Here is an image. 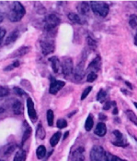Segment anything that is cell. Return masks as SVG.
Returning a JSON list of instances; mask_svg holds the SVG:
<instances>
[{
	"mask_svg": "<svg viewBox=\"0 0 137 161\" xmlns=\"http://www.w3.org/2000/svg\"><path fill=\"white\" fill-rule=\"evenodd\" d=\"M113 135L115 136V139H116V140L112 141V144L113 145H116V146H122V147H126L128 145V143L124 140L123 135H122L121 131L115 130L113 131Z\"/></svg>",
	"mask_w": 137,
	"mask_h": 161,
	"instance_id": "9",
	"label": "cell"
},
{
	"mask_svg": "<svg viewBox=\"0 0 137 161\" xmlns=\"http://www.w3.org/2000/svg\"><path fill=\"white\" fill-rule=\"evenodd\" d=\"M65 85V82L63 80H55L53 77H51V84H50V89L49 92L52 95H56L62 88Z\"/></svg>",
	"mask_w": 137,
	"mask_h": 161,
	"instance_id": "7",
	"label": "cell"
},
{
	"mask_svg": "<svg viewBox=\"0 0 137 161\" xmlns=\"http://www.w3.org/2000/svg\"><path fill=\"white\" fill-rule=\"evenodd\" d=\"M87 41H88L89 46H90V47H96L97 46V42L95 40H93L91 37H88L87 38Z\"/></svg>",
	"mask_w": 137,
	"mask_h": 161,
	"instance_id": "39",
	"label": "cell"
},
{
	"mask_svg": "<svg viewBox=\"0 0 137 161\" xmlns=\"http://www.w3.org/2000/svg\"><path fill=\"white\" fill-rule=\"evenodd\" d=\"M72 161H84L85 160V149L83 147H78L76 149L71 156Z\"/></svg>",
	"mask_w": 137,
	"mask_h": 161,
	"instance_id": "11",
	"label": "cell"
},
{
	"mask_svg": "<svg viewBox=\"0 0 137 161\" xmlns=\"http://www.w3.org/2000/svg\"><path fill=\"white\" fill-rule=\"evenodd\" d=\"M68 19L72 21V22H74V23H78V24H80L82 21H81V19H80V17L78 16L77 14L76 13H74V12H70L68 15Z\"/></svg>",
	"mask_w": 137,
	"mask_h": 161,
	"instance_id": "26",
	"label": "cell"
},
{
	"mask_svg": "<svg viewBox=\"0 0 137 161\" xmlns=\"http://www.w3.org/2000/svg\"><path fill=\"white\" fill-rule=\"evenodd\" d=\"M24 126H25V130L22 136V141H21V145H23L25 144V142L30 138L31 134V128L30 127V125L27 123V121H24Z\"/></svg>",
	"mask_w": 137,
	"mask_h": 161,
	"instance_id": "18",
	"label": "cell"
},
{
	"mask_svg": "<svg viewBox=\"0 0 137 161\" xmlns=\"http://www.w3.org/2000/svg\"><path fill=\"white\" fill-rule=\"evenodd\" d=\"M13 90H14L16 95L18 96V97H23V96H25V92H24L21 88H19V87H14Z\"/></svg>",
	"mask_w": 137,
	"mask_h": 161,
	"instance_id": "36",
	"label": "cell"
},
{
	"mask_svg": "<svg viewBox=\"0 0 137 161\" xmlns=\"http://www.w3.org/2000/svg\"><path fill=\"white\" fill-rule=\"evenodd\" d=\"M134 43H135V45L137 46V33L135 34V37H134Z\"/></svg>",
	"mask_w": 137,
	"mask_h": 161,
	"instance_id": "45",
	"label": "cell"
},
{
	"mask_svg": "<svg viewBox=\"0 0 137 161\" xmlns=\"http://www.w3.org/2000/svg\"><path fill=\"white\" fill-rule=\"evenodd\" d=\"M67 135H68V132H66V133L64 134V138H66V137H67Z\"/></svg>",
	"mask_w": 137,
	"mask_h": 161,
	"instance_id": "47",
	"label": "cell"
},
{
	"mask_svg": "<svg viewBox=\"0 0 137 161\" xmlns=\"http://www.w3.org/2000/svg\"><path fill=\"white\" fill-rule=\"evenodd\" d=\"M9 95V89L5 86H0V98L8 97Z\"/></svg>",
	"mask_w": 137,
	"mask_h": 161,
	"instance_id": "32",
	"label": "cell"
},
{
	"mask_svg": "<svg viewBox=\"0 0 137 161\" xmlns=\"http://www.w3.org/2000/svg\"><path fill=\"white\" fill-rule=\"evenodd\" d=\"M25 13H26V9L24 6L20 2L15 1L9 7L8 18L11 22H18L22 19V18L25 16Z\"/></svg>",
	"mask_w": 137,
	"mask_h": 161,
	"instance_id": "1",
	"label": "cell"
},
{
	"mask_svg": "<svg viewBox=\"0 0 137 161\" xmlns=\"http://www.w3.org/2000/svg\"><path fill=\"white\" fill-rule=\"evenodd\" d=\"M53 119H54L53 111L52 109L47 110V122H48V125L50 127L53 125Z\"/></svg>",
	"mask_w": 137,
	"mask_h": 161,
	"instance_id": "28",
	"label": "cell"
},
{
	"mask_svg": "<svg viewBox=\"0 0 137 161\" xmlns=\"http://www.w3.org/2000/svg\"><path fill=\"white\" fill-rule=\"evenodd\" d=\"M92 11L99 17L104 18L109 14V6L105 2L100 1H91L90 2Z\"/></svg>",
	"mask_w": 137,
	"mask_h": 161,
	"instance_id": "2",
	"label": "cell"
},
{
	"mask_svg": "<svg viewBox=\"0 0 137 161\" xmlns=\"http://www.w3.org/2000/svg\"><path fill=\"white\" fill-rule=\"evenodd\" d=\"M0 161H4V160H1V159H0Z\"/></svg>",
	"mask_w": 137,
	"mask_h": 161,
	"instance_id": "49",
	"label": "cell"
},
{
	"mask_svg": "<svg viewBox=\"0 0 137 161\" xmlns=\"http://www.w3.org/2000/svg\"><path fill=\"white\" fill-rule=\"evenodd\" d=\"M109 161H126V160H123V159L120 158H118V157H116V156H109Z\"/></svg>",
	"mask_w": 137,
	"mask_h": 161,
	"instance_id": "40",
	"label": "cell"
},
{
	"mask_svg": "<svg viewBox=\"0 0 137 161\" xmlns=\"http://www.w3.org/2000/svg\"><path fill=\"white\" fill-rule=\"evenodd\" d=\"M36 155H37V158L39 159H42L43 158L46 156V148L44 145H40L37 150H36Z\"/></svg>",
	"mask_w": 137,
	"mask_h": 161,
	"instance_id": "23",
	"label": "cell"
},
{
	"mask_svg": "<svg viewBox=\"0 0 137 161\" xmlns=\"http://www.w3.org/2000/svg\"><path fill=\"white\" fill-rule=\"evenodd\" d=\"M11 66L13 67V69H15V68H18V66H19V61L18 60H16V61H14L12 64H11Z\"/></svg>",
	"mask_w": 137,
	"mask_h": 161,
	"instance_id": "41",
	"label": "cell"
},
{
	"mask_svg": "<svg viewBox=\"0 0 137 161\" xmlns=\"http://www.w3.org/2000/svg\"><path fill=\"white\" fill-rule=\"evenodd\" d=\"M40 47L42 49L43 55H44V56L50 55L51 53H53L54 51V48H55L53 40H52L49 37H45L44 39L40 41Z\"/></svg>",
	"mask_w": 137,
	"mask_h": 161,
	"instance_id": "5",
	"label": "cell"
},
{
	"mask_svg": "<svg viewBox=\"0 0 137 161\" xmlns=\"http://www.w3.org/2000/svg\"><path fill=\"white\" fill-rule=\"evenodd\" d=\"M129 24L130 26L133 28V29H137V16L133 14L130 16V19H129Z\"/></svg>",
	"mask_w": 137,
	"mask_h": 161,
	"instance_id": "31",
	"label": "cell"
},
{
	"mask_svg": "<svg viewBox=\"0 0 137 161\" xmlns=\"http://www.w3.org/2000/svg\"><path fill=\"white\" fill-rule=\"evenodd\" d=\"M97 78H98L97 73H95V72H89V75H88V77H87V80L89 82H93L94 80H97Z\"/></svg>",
	"mask_w": 137,
	"mask_h": 161,
	"instance_id": "33",
	"label": "cell"
},
{
	"mask_svg": "<svg viewBox=\"0 0 137 161\" xmlns=\"http://www.w3.org/2000/svg\"><path fill=\"white\" fill-rule=\"evenodd\" d=\"M111 105H116V103H115V102H111V101H105V104H104V106H103V108H104L105 110H108V109L110 108Z\"/></svg>",
	"mask_w": 137,
	"mask_h": 161,
	"instance_id": "37",
	"label": "cell"
},
{
	"mask_svg": "<svg viewBox=\"0 0 137 161\" xmlns=\"http://www.w3.org/2000/svg\"><path fill=\"white\" fill-rule=\"evenodd\" d=\"M107 97V92L105 90L101 89L99 90V92L98 93V96H97V100L100 103H105V99Z\"/></svg>",
	"mask_w": 137,
	"mask_h": 161,
	"instance_id": "27",
	"label": "cell"
},
{
	"mask_svg": "<svg viewBox=\"0 0 137 161\" xmlns=\"http://www.w3.org/2000/svg\"><path fill=\"white\" fill-rule=\"evenodd\" d=\"M94 126V119H93V116L91 114H89V116L88 117L87 120H86V123H85V129L86 130L89 131L90 130L93 128Z\"/></svg>",
	"mask_w": 137,
	"mask_h": 161,
	"instance_id": "24",
	"label": "cell"
},
{
	"mask_svg": "<svg viewBox=\"0 0 137 161\" xmlns=\"http://www.w3.org/2000/svg\"><path fill=\"white\" fill-rule=\"evenodd\" d=\"M99 118L100 119H104V120L107 119V117L104 115V114H99Z\"/></svg>",
	"mask_w": 137,
	"mask_h": 161,
	"instance_id": "42",
	"label": "cell"
},
{
	"mask_svg": "<svg viewBox=\"0 0 137 161\" xmlns=\"http://www.w3.org/2000/svg\"><path fill=\"white\" fill-rule=\"evenodd\" d=\"M29 51H30V47H21V48L18 49V51L14 54V56H16V57H23V56L26 55Z\"/></svg>",
	"mask_w": 137,
	"mask_h": 161,
	"instance_id": "29",
	"label": "cell"
},
{
	"mask_svg": "<svg viewBox=\"0 0 137 161\" xmlns=\"http://www.w3.org/2000/svg\"><path fill=\"white\" fill-rule=\"evenodd\" d=\"M91 90H92L91 86H89L88 88H86V89L84 90V92L82 93V95H81V100H84V99H86V97H88V96L90 94Z\"/></svg>",
	"mask_w": 137,
	"mask_h": 161,
	"instance_id": "34",
	"label": "cell"
},
{
	"mask_svg": "<svg viewBox=\"0 0 137 161\" xmlns=\"http://www.w3.org/2000/svg\"><path fill=\"white\" fill-rule=\"evenodd\" d=\"M100 67H101V59H100V57H97L96 58H94L90 62V64L89 65V68L88 69H90L91 71L90 72H97L100 69Z\"/></svg>",
	"mask_w": 137,
	"mask_h": 161,
	"instance_id": "13",
	"label": "cell"
},
{
	"mask_svg": "<svg viewBox=\"0 0 137 161\" xmlns=\"http://www.w3.org/2000/svg\"><path fill=\"white\" fill-rule=\"evenodd\" d=\"M125 83L129 86V88H131V89H133V84H131L130 82H128V81H125Z\"/></svg>",
	"mask_w": 137,
	"mask_h": 161,
	"instance_id": "44",
	"label": "cell"
},
{
	"mask_svg": "<svg viewBox=\"0 0 137 161\" xmlns=\"http://www.w3.org/2000/svg\"><path fill=\"white\" fill-rule=\"evenodd\" d=\"M12 109L15 115H21L23 113V106L19 100H15L12 105Z\"/></svg>",
	"mask_w": 137,
	"mask_h": 161,
	"instance_id": "17",
	"label": "cell"
},
{
	"mask_svg": "<svg viewBox=\"0 0 137 161\" xmlns=\"http://www.w3.org/2000/svg\"><path fill=\"white\" fill-rule=\"evenodd\" d=\"M66 126H67V122H66L65 119H58V121H57V127H58L59 129H63V128H65Z\"/></svg>",
	"mask_w": 137,
	"mask_h": 161,
	"instance_id": "35",
	"label": "cell"
},
{
	"mask_svg": "<svg viewBox=\"0 0 137 161\" xmlns=\"http://www.w3.org/2000/svg\"><path fill=\"white\" fill-rule=\"evenodd\" d=\"M18 36H19V32H18V30H14V31H12V32L8 35V37H7V39H6L5 45H6V46H8V45L13 44L14 42L17 41V39L18 38Z\"/></svg>",
	"mask_w": 137,
	"mask_h": 161,
	"instance_id": "14",
	"label": "cell"
},
{
	"mask_svg": "<svg viewBox=\"0 0 137 161\" xmlns=\"http://www.w3.org/2000/svg\"><path fill=\"white\" fill-rule=\"evenodd\" d=\"M4 112V108H0V114H2V113Z\"/></svg>",
	"mask_w": 137,
	"mask_h": 161,
	"instance_id": "46",
	"label": "cell"
},
{
	"mask_svg": "<svg viewBox=\"0 0 137 161\" xmlns=\"http://www.w3.org/2000/svg\"><path fill=\"white\" fill-rule=\"evenodd\" d=\"M60 138H61V131L55 132V133L52 136V138L50 139V144H51V145H52V146H55V145L59 143Z\"/></svg>",
	"mask_w": 137,
	"mask_h": 161,
	"instance_id": "22",
	"label": "cell"
},
{
	"mask_svg": "<svg viewBox=\"0 0 137 161\" xmlns=\"http://www.w3.org/2000/svg\"><path fill=\"white\" fill-rule=\"evenodd\" d=\"M63 73L65 77L70 76L73 73V60L70 58H63L62 62Z\"/></svg>",
	"mask_w": 137,
	"mask_h": 161,
	"instance_id": "6",
	"label": "cell"
},
{
	"mask_svg": "<svg viewBox=\"0 0 137 161\" xmlns=\"http://www.w3.org/2000/svg\"><path fill=\"white\" fill-rule=\"evenodd\" d=\"M27 108H28V113H29L30 119L32 122H35L38 119V116H37V112L34 108V103L30 97L27 99Z\"/></svg>",
	"mask_w": 137,
	"mask_h": 161,
	"instance_id": "10",
	"label": "cell"
},
{
	"mask_svg": "<svg viewBox=\"0 0 137 161\" xmlns=\"http://www.w3.org/2000/svg\"><path fill=\"white\" fill-rule=\"evenodd\" d=\"M119 112V110H118V108H114V109H113V115H116V114H118Z\"/></svg>",
	"mask_w": 137,
	"mask_h": 161,
	"instance_id": "43",
	"label": "cell"
},
{
	"mask_svg": "<svg viewBox=\"0 0 137 161\" xmlns=\"http://www.w3.org/2000/svg\"><path fill=\"white\" fill-rule=\"evenodd\" d=\"M90 161H109V154L99 145H95L90 152Z\"/></svg>",
	"mask_w": 137,
	"mask_h": 161,
	"instance_id": "3",
	"label": "cell"
},
{
	"mask_svg": "<svg viewBox=\"0 0 137 161\" xmlns=\"http://www.w3.org/2000/svg\"><path fill=\"white\" fill-rule=\"evenodd\" d=\"M49 61L52 63V68H53V70L55 72V73H58L59 72V69H60V60L57 57H52L49 58Z\"/></svg>",
	"mask_w": 137,
	"mask_h": 161,
	"instance_id": "16",
	"label": "cell"
},
{
	"mask_svg": "<svg viewBox=\"0 0 137 161\" xmlns=\"http://www.w3.org/2000/svg\"><path fill=\"white\" fill-rule=\"evenodd\" d=\"M77 11L79 12V14L83 15V16H87L89 13L90 10V5L88 2H81L77 5L76 7Z\"/></svg>",
	"mask_w": 137,
	"mask_h": 161,
	"instance_id": "12",
	"label": "cell"
},
{
	"mask_svg": "<svg viewBox=\"0 0 137 161\" xmlns=\"http://www.w3.org/2000/svg\"><path fill=\"white\" fill-rule=\"evenodd\" d=\"M84 63H85L84 60L81 61V62H79L76 67V69H74V71H73L74 78H75V80L76 81H79V80H82L83 77H84V75H85V70H84V65L85 64Z\"/></svg>",
	"mask_w": 137,
	"mask_h": 161,
	"instance_id": "8",
	"label": "cell"
},
{
	"mask_svg": "<svg viewBox=\"0 0 137 161\" xmlns=\"http://www.w3.org/2000/svg\"><path fill=\"white\" fill-rule=\"evenodd\" d=\"M7 2L5 1H0V23L3 21V19H5L6 13H7Z\"/></svg>",
	"mask_w": 137,
	"mask_h": 161,
	"instance_id": "19",
	"label": "cell"
},
{
	"mask_svg": "<svg viewBox=\"0 0 137 161\" xmlns=\"http://www.w3.org/2000/svg\"><path fill=\"white\" fill-rule=\"evenodd\" d=\"M17 147V145H14V144H10V145H6V149H5V151H4V156H8V155H10L14 150H15V148Z\"/></svg>",
	"mask_w": 137,
	"mask_h": 161,
	"instance_id": "30",
	"label": "cell"
},
{
	"mask_svg": "<svg viewBox=\"0 0 137 161\" xmlns=\"http://www.w3.org/2000/svg\"><path fill=\"white\" fill-rule=\"evenodd\" d=\"M6 30L4 29V28H0V45L2 44V42H3V39L5 38V35H6Z\"/></svg>",
	"mask_w": 137,
	"mask_h": 161,
	"instance_id": "38",
	"label": "cell"
},
{
	"mask_svg": "<svg viewBox=\"0 0 137 161\" xmlns=\"http://www.w3.org/2000/svg\"><path fill=\"white\" fill-rule=\"evenodd\" d=\"M126 116L128 117V119L137 126V116L135 115V113L133 112V110H126Z\"/></svg>",
	"mask_w": 137,
	"mask_h": 161,
	"instance_id": "25",
	"label": "cell"
},
{
	"mask_svg": "<svg viewBox=\"0 0 137 161\" xmlns=\"http://www.w3.org/2000/svg\"><path fill=\"white\" fill-rule=\"evenodd\" d=\"M26 158H27L26 152L24 150H18L16 153L13 161H26Z\"/></svg>",
	"mask_w": 137,
	"mask_h": 161,
	"instance_id": "21",
	"label": "cell"
},
{
	"mask_svg": "<svg viewBox=\"0 0 137 161\" xmlns=\"http://www.w3.org/2000/svg\"><path fill=\"white\" fill-rule=\"evenodd\" d=\"M36 137L39 138L40 140H43L45 138V130L43 127L42 123H39L37 130H36Z\"/></svg>",
	"mask_w": 137,
	"mask_h": 161,
	"instance_id": "20",
	"label": "cell"
},
{
	"mask_svg": "<svg viewBox=\"0 0 137 161\" xmlns=\"http://www.w3.org/2000/svg\"><path fill=\"white\" fill-rule=\"evenodd\" d=\"M60 23V18L55 14H50L45 19V31L47 32H52L57 28Z\"/></svg>",
	"mask_w": 137,
	"mask_h": 161,
	"instance_id": "4",
	"label": "cell"
},
{
	"mask_svg": "<svg viewBox=\"0 0 137 161\" xmlns=\"http://www.w3.org/2000/svg\"><path fill=\"white\" fill-rule=\"evenodd\" d=\"M107 132V127L106 124L104 122H99L97 124L96 129H95V134H97L98 136H104Z\"/></svg>",
	"mask_w": 137,
	"mask_h": 161,
	"instance_id": "15",
	"label": "cell"
},
{
	"mask_svg": "<svg viewBox=\"0 0 137 161\" xmlns=\"http://www.w3.org/2000/svg\"><path fill=\"white\" fill-rule=\"evenodd\" d=\"M134 106H135V108H137V103H136V102L134 103Z\"/></svg>",
	"mask_w": 137,
	"mask_h": 161,
	"instance_id": "48",
	"label": "cell"
}]
</instances>
